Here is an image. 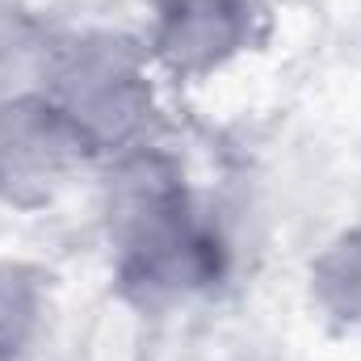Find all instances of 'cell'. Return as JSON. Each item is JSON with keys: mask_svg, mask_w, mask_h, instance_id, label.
I'll return each instance as SVG.
<instances>
[{"mask_svg": "<svg viewBox=\"0 0 361 361\" xmlns=\"http://www.w3.org/2000/svg\"><path fill=\"white\" fill-rule=\"evenodd\" d=\"M311 294L332 319L361 324V227L336 235L319 252L311 265Z\"/></svg>", "mask_w": 361, "mask_h": 361, "instance_id": "obj_5", "label": "cell"}, {"mask_svg": "<svg viewBox=\"0 0 361 361\" xmlns=\"http://www.w3.org/2000/svg\"><path fill=\"white\" fill-rule=\"evenodd\" d=\"M109 244L122 286L139 302H164L210 286L223 269V240L189 197L180 169L143 147L122 152L105 193Z\"/></svg>", "mask_w": 361, "mask_h": 361, "instance_id": "obj_1", "label": "cell"}, {"mask_svg": "<svg viewBox=\"0 0 361 361\" xmlns=\"http://www.w3.org/2000/svg\"><path fill=\"white\" fill-rule=\"evenodd\" d=\"M42 324V277L0 261V361H17Z\"/></svg>", "mask_w": 361, "mask_h": 361, "instance_id": "obj_6", "label": "cell"}, {"mask_svg": "<svg viewBox=\"0 0 361 361\" xmlns=\"http://www.w3.org/2000/svg\"><path fill=\"white\" fill-rule=\"evenodd\" d=\"M152 4H156V51L173 72L185 76L214 72L248 38L252 21L248 0H152Z\"/></svg>", "mask_w": 361, "mask_h": 361, "instance_id": "obj_4", "label": "cell"}, {"mask_svg": "<svg viewBox=\"0 0 361 361\" xmlns=\"http://www.w3.org/2000/svg\"><path fill=\"white\" fill-rule=\"evenodd\" d=\"M47 97L72 118L92 152L143 147L152 122L147 59L118 34H85L55 51L47 68Z\"/></svg>", "mask_w": 361, "mask_h": 361, "instance_id": "obj_2", "label": "cell"}, {"mask_svg": "<svg viewBox=\"0 0 361 361\" xmlns=\"http://www.w3.org/2000/svg\"><path fill=\"white\" fill-rule=\"evenodd\" d=\"M97 156L72 118L47 92L0 101V197L13 206H47L85 160Z\"/></svg>", "mask_w": 361, "mask_h": 361, "instance_id": "obj_3", "label": "cell"}]
</instances>
